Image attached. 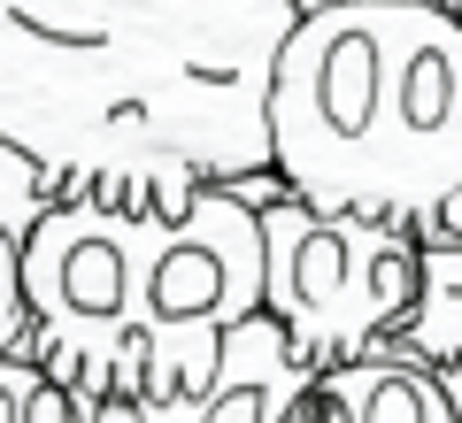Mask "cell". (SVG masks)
<instances>
[{
	"label": "cell",
	"instance_id": "obj_1",
	"mask_svg": "<svg viewBox=\"0 0 462 423\" xmlns=\"http://www.w3.org/2000/svg\"><path fill=\"white\" fill-rule=\"evenodd\" d=\"M293 0H0V139L54 200L185 216L270 162Z\"/></svg>",
	"mask_w": 462,
	"mask_h": 423
},
{
	"label": "cell",
	"instance_id": "obj_2",
	"mask_svg": "<svg viewBox=\"0 0 462 423\" xmlns=\"http://www.w3.org/2000/svg\"><path fill=\"white\" fill-rule=\"evenodd\" d=\"M23 354L78 408L132 392L185 400L216 377L224 331L263 316V208L208 185L185 216L54 200L23 239Z\"/></svg>",
	"mask_w": 462,
	"mask_h": 423
},
{
	"label": "cell",
	"instance_id": "obj_3",
	"mask_svg": "<svg viewBox=\"0 0 462 423\" xmlns=\"http://www.w3.org/2000/svg\"><path fill=\"white\" fill-rule=\"evenodd\" d=\"M270 162L309 208L431 231L462 193V16L424 0L300 16L270 85Z\"/></svg>",
	"mask_w": 462,
	"mask_h": 423
},
{
	"label": "cell",
	"instance_id": "obj_4",
	"mask_svg": "<svg viewBox=\"0 0 462 423\" xmlns=\"http://www.w3.org/2000/svg\"><path fill=\"white\" fill-rule=\"evenodd\" d=\"M424 285V231L331 216L278 193L263 200V308L278 316L300 370L363 362Z\"/></svg>",
	"mask_w": 462,
	"mask_h": 423
},
{
	"label": "cell",
	"instance_id": "obj_5",
	"mask_svg": "<svg viewBox=\"0 0 462 423\" xmlns=\"http://www.w3.org/2000/svg\"><path fill=\"white\" fill-rule=\"evenodd\" d=\"M316 370H300L293 346H285L278 316H247V324L224 331V362L200 392L185 400H132V392H108L93 400L78 423H285V400L309 385Z\"/></svg>",
	"mask_w": 462,
	"mask_h": 423
},
{
	"label": "cell",
	"instance_id": "obj_6",
	"mask_svg": "<svg viewBox=\"0 0 462 423\" xmlns=\"http://www.w3.org/2000/svg\"><path fill=\"white\" fill-rule=\"evenodd\" d=\"M285 423H462L439 377L401 354H363L339 370H316L285 400Z\"/></svg>",
	"mask_w": 462,
	"mask_h": 423
},
{
	"label": "cell",
	"instance_id": "obj_7",
	"mask_svg": "<svg viewBox=\"0 0 462 423\" xmlns=\"http://www.w3.org/2000/svg\"><path fill=\"white\" fill-rule=\"evenodd\" d=\"M370 354H401L416 370H455L462 362V239L424 231V285H416V308L385 331Z\"/></svg>",
	"mask_w": 462,
	"mask_h": 423
},
{
	"label": "cell",
	"instance_id": "obj_8",
	"mask_svg": "<svg viewBox=\"0 0 462 423\" xmlns=\"http://www.w3.org/2000/svg\"><path fill=\"white\" fill-rule=\"evenodd\" d=\"M85 408L32 354H0V423H78Z\"/></svg>",
	"mask_w": 462,
	"mask_h": 423
},
{
	"label": "cell",
	"instance_id": "obj_9",
	"mask_svg": "<svg viewBox=\"0 0 462 423\" xmlns=\"http://www.w3.org/2000/svg\"><path fill=\"white\" fill-rule=\"evenodd\" d=\"M23 239L8 216H0V354H23L32 339V293H23Z\"/></svg>",
	"mask_w": 462,
	"mask_h": 423
},
{
	"label": "cell",
	"instance_id": "obj_10",
	"mask_svg": "<svg viewBox=\"0 0 462 423\" xmlns=\"http://www.w3.org/2000/svg\"><path fill=\"white\" fill-rule=\"evenodd\" d=\"M431 231H447V239H462V193H455V200L439 208V224H431Z\"/></svg>",
	"mask_w": 462,
	"mask_h": 423
},
{
	"label": "cell",
	"instance_id": "obj_11",
	"mask_svg": "<svg viewBox=\"0 0 462 423\" xmlns=\"http://www.w3.org/2000/svg\"><path fill=\"white\" fill-rule=\"evenodd\" d=\"M300 16H316V8H331V0H293ZM424 8H447V16H462V0H424Z\"/></svg>",
	"mask_w": 462,
	"mask_h": 423
}]
</instances>
